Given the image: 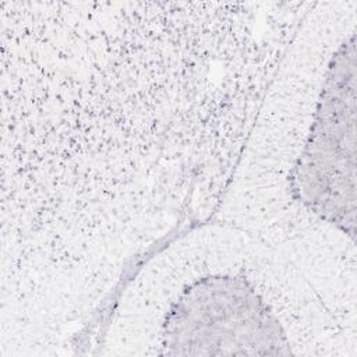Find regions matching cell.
<instances>
[{"mask_svg":"<svg viewBox=\"0 0 357 357\" xmlns=\"http://www.w3.org/2000/svg\"><path fill=\"white\" fill-rule=\"evenodd\" d=\"M174 354H279L289 340L265 290L243 268L194 275L173 294L160 322Z\"/></svg>","mask_w":357,"mask_h":357,"instance_id":"obj_1","label":"cell"},{"mask_svg":"<svg viewBox=\"0 0 357 357\" xmlns=\"http://www.w3.org/2000/svg\"><path fill=\"white\" fill-rule=\"evenodd\" d=\"M354 50L342 38L290 169V192L312 216L354 237Z\"/></svg>","mask_w":357,"mask_h":357,"instance_id":"obj_2","label":"cell"}]
</instances>
